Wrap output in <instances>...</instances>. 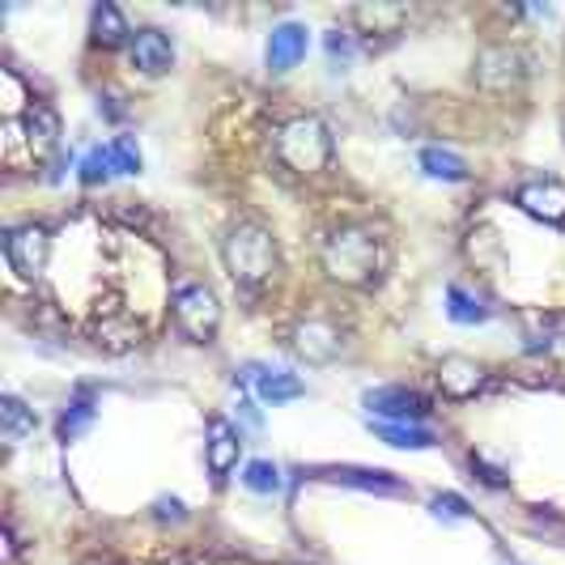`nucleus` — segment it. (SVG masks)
<instances>
[{"label":"nucleus","mask_w":565,"mask_h":565,"mask_svg":"<svg viewBox=\"0 0 565 565\" xmlns=\"http://www.w3.org/2000/svg\"><path fill=\"white\" fill-rule=\"evenodd\" d=\"M323 273L337 285H374V277L383 273V243L379 234L366 226H344L323 243Z\"/></svg>","instance_id":"obj_1"},{"label":"nucleus","mask_w":565,"mask_h":565,"mask_svg":"<svg viewBox=\"0 0 565 565\" xmlns=\"http://www.w3.org/2000/svg\"><path fill=\"white\" fill-rule=\"evenodd\" d=\"M222 259H226L230 277L238 285H247V289L268 285L277 277V264H281L277 238L264 226H255V222H238L230 230L226 243H222Z\"/></svg>","instance_id":"obj_2"},{"label":"nucleus","mask_w":565,"mask_h":565,"mask_svg":"<svg viewBox=\"0 0 565 565\" xmlns=\"http://www.w3.org/2000/svg\"><path fill=\"white\" fill-rule=\"evenodd\" d=\"M332 158V132L319 115H294L277 132V162L294 174H319Z\"/></svg>","instance_id":"obj_3"},{"label":"nucleus","mask_w":565,"mask_h":565,"mask_svg":"<svg viewBox=\"0 0 565 565\" xmlns=\"http://www.w3.org/2000/svg\"><path fill=\"white\" fill-rule=\"evenodd\" d=\"M170 307H174V323L196 340V344H209V340L217 337V328H222V302H217V294L209 285H179L174 298H170Z\"/></svg>","instance_id":"obj_4"},{"label":"nucleus","mask_w":565,"mask_h":565,"mask_svg":"<svg viewBox=\"0 0 565 565\" xmlns=\"http://www.w3.org/2000/svg\"><path fill=\"white\" fill-rule=\"evenodd\" d=\"M47 255H52V234L43 226H13L4 234V259L9 268L22 277V281H39L43 268H47Z\"/></svg>","instance_id":"obj_5"},{"label":"nucleus","mask_w":565,"mask_h":565,"mask_svg":"<svg viewBox=\"0 0 565 565\" xmlns=\"http://www.w3.org/2000/svg\"><path fill=\"white\" fill-rule=\"evenodd\" d=\"M370 408V422H392V425H417L429 417V399L408 392V387H374L362 399Z\"/></svg>","instance_id":"obj_6"},{"label":"nucleus","mask_w":565,"mask_h":565,"mask_svg":"<svg viewBox=\"0 0 565 565\" xmlns=\"http://www.w3.org/2000/svg\"><path fill=\"white\" fill-rule=\"evenodd\" d=\"M294 349H298V358H307L311 366H328V362L340 358L344 337H340V328L332 319H302V323L294 328Z\"/></svg>","instance_id":"obj_7"},{"label":"nucleus","mask_w":565,"mask_h":565,"mask_svg":"<svg viewBox=\"0 0 565 565\" xmlns=\"http://www.w3.org/2000/svg\"><path fill=\"white\" fill-rule=\"evenodd\" d=\"M514 204L527 217L557 226V222H565V183H557V179H532V183H523L514 192Z\"/></svg>","instance_id":"obj_8"},{"label":"nucleus","mask_w":565,"mask_h":565,"mask_svg":"<svg viewBox=\"0 0 565 565\" xmlns=\"http://www.w3.org/2000/svg\"><path fill=\"white\" fill-rule=\"evenodd\" d=\"M128 64L145 77H162L174 64V47H170V39L162 30H137L128 39Z\"/></svg>","instance_id":"obj_9"},{"label":"nucleus","mask_w":565,"mask_h":565,"mask_svg":"<svg viewBox=\"0 0 565 565\" xmlns=\"http://www.w3.org/2000/svg\"><path fill=\"white\" fill-rule=\"evenodd\" d=\"M307 47H311V30L302 26V22H281V26H273V34H268L264 60H268L273 73H289L298 60L307 56Z\"/></svg>","instance_id":"obj_10"},{"label":"nucleus","mask_w":565,"mask_h":565,"mask_svg":"<svg viewBox=\"0 0 565 565\" xmlns=\"http://www.w3.org/2000/svg\"><path fill=\"white\" fill-rule=\"evenodd\" d=\"M238 451H243V438L238 429L222 417L209 422V443H204V459H209V472L213 477H230L238 468Z\"/></svg>","instance_id":"obj_11"},{"label":"nucleus","mask_w":565,"mask_h":565,"mask_svg":"<svg viewBox=\"0 0 565 565\" xmlns=\"http://www.w3.org/2000/svg\"><path fill=\"white\" fill-rule=\"evenodd\" d=\"M243 379L252 383V387H255V396L264 399V404H285V399L307 396V383H302L298 374H289V370L247 366V370H243Z\"/></svg>","instance_id":"obj_12"},{"label":"nucleus","mask_w":565,"mask_h":565,"mask_svg":"<svg viewBox=\"0 0 565 565\" xmlns=\"http://www.w3.org/2000/svg\"><path fill=\"white\" fill-rule=\"evenodd\" d=\"M519 77H523V56L510 52V47H489V52H481V60H477V82H481L484 89H507V85H514Z\"/></svg>","instance_id":"obj_13"},{"label":"nucleus","mask_w":565,"mask_h":565,"mask_svg":"<svg viewBox=\"0 0 565 565\" xmlns=\"http://www.w3.org/2000/svg\"><path fill=\"white\" fill-rule=\"evenodd\" d=\"M438 383H443V392L455 399H468L481 392L484 383V366L481 362H472V358H443V366H438Z\"/></svg>","instance_id":"obj_14"},{"label":"nucleus","mask_w":565,"mask_h":565,"mask_svg":"<svg viewBox=\"0 0 565 565\" xmlns=\"http://www.w3.org/2000/svg\"><path fill=\"white\" fill-rule=\"evenodd\" d=\"M370 429L387 443V447H399V451H429L434 447V434L422 429V425H392V422H370Z\"/></svg>","instance_id":"obj_15"},{"label":"nucleus","mask_w":565,"mask_h":565,"mask_svg":"<svg viewBox=\"0 0 565 565\" xmlns=\"http://www.w3.org/2000/svg\"><path fill=\"white\" fill-rule=\"evenodd\" d=\"M0 429H4L9 443H22V438H30L39 429V417L18 396H0Z\"/></svg>","instance_id":"obj_16"},{"label":"nucleus","mask_w":565,"mask_h":565,"mask_svg":"<svg viewBox=\"0 0 565 565\" xmlns=\"http://www.w3.org/2000/svg\"><path fill=\"white\" fill-rule=\"evenodd\" d=\"M422 170L429 174V179H443V183H463L468 179V167H463V158L459 153H451V149H438V145H429V149H422Z\"/></svg>","instance_id":"obj_17"},{"label":"nucleus","mask_w":565,"mask_h":565,"mask_svg":"<svg viewBox=\"0 0 565 565\" xmlns=\"http://www.w3.org/2000/svg\"><path fill=\"white\" fill-rule=\"evenodd\" d=\"M89 30H94V43H103V47H115V43L132 39V30H128L124 13L115 4H98L94 18H89Z\"/></svg>","instance_id":"obj_18"},{"label":"nucleus","mask_w":565,"mask_h":565,"mask_svg":"<svg viewBox=\"0 0 565 565\" xmlns=\"http://www.w3.org/2000/svg\"><path fill=\"white\" fill-rule=\"evenodd\" d=\"M56 137H60V124L56 115L47 111V107H34L26 115V141L34 153H47V149H56Z\"/></svg>","instance_id":"obj_19"},{"label":"nucleus","mask_w":565,"mask_h":565,"mask_svg":"<svg viewBox=\"0 0 565 565\" xmlns=\"http://www.w3.org/2000/svg\"><path fill=\"white\" fill-rule=\"evenodd\" d=\"M337 484H358V489H370V493H399L404 484L392 477V472H362V468H337L328 472Z\"/></svg>","instance_id":"obj_20"},{"label":"nucleus","mask_w":565,"mask_h":565,"mask_svg":"<svg viewBox=\"0 0 565 565\" xmlns=\"http://www.w3.org/2000/svg\"><path fill=\"white\" fill-rule=\"evenodd\" d=\"M77 170H82V183H85V188H98V183H107V179L115 174L111 145H98V149H89L82 162H77Z\"/></svg>","instance_id":"obj_21"},{"label":"nucleus","mask_w":565,"mask_h":565,"mask_svg":"<svg viewBox=\"0 0 565 565\" xmlns=\"http://www.w3.org/2000/svg\"><path fill=\"white\" fill-rule=\"evenodd\" d=\"M243 484H247L252 493H277V489H281V468H277L273 459H252V463L243 468Z\"/></svg>","instance_id":"obj_22"},{"label":"nucleus","mask_w":565,"mask_h":565,"mask_svg":"<svg viewBox=\"0 0 565 565\" xmlns=\"http://www.w3.org/2000/svg\"><path fill=\"white\" fill-rule=\"evenodd\" d=\"M447 315H451L455 323H484L489 311L481 307V298H472V294H463L459 285L447 289Z\"/></svg>","instance_id":"obj_23"},{"label":"nucleus","mask_w":565,"mask_h":565,"mask_svg":"<svg viewBox=\"0 0 565 565\" xmlns=\"http://www.w3.org/2000/svg\"><path fill=\"white\" fill-rule=\"evenodd\" d=\"M111 162H115V174H141V149H137V141L132 137H115Z\"/></svg>","instance_id":"obj_24"},{"label":"nucleus","mask_w":565,"mask_h":565,"mask_svg":"<svg viewBox=\"0 0 565 565\" xmlns=\"http://www.w3.org/2000/svg\"><path fill=\"white\" fill-rule=\"evenodd\" d=\"M89 422H94V408H89V399H73V404H68V413L60 417V438H64V443H68V438H77V434H82Z\"/></svg>","instance_id":"obj_25"},{"label":"nucleus","mask_w":565,"mask_h":565,"mask_svg":"<svg viewBox=\"0 0 565 565\" xmlns=\"http://www.w3.org/2000/svg\"><path fill=\"white\" fill-rule=\"evenodd\" d=\"M429 510H434L438 519H468L463 498H455V493H434V498H429Z\"/></svg>","instance_id":"obj_26"},{"label":"nucleus","mask_w":565,"mask_h":565,"mask_svg":"<svg viewBox=\"0 0 565 565\" xmlns=\"http://www.w3.org/2000/svg\"><path fill=\"white\" fill-rule=\"evenodd\" d=\"M358 22H366V26L396 30L399 22H404V9H358Z\"/></svg>","instance_id":"obj_27"},{"label":"nucleus","mask_w":565,"mask_h":565,"mask_svg":"<svg viewBox=\"0 0 565 565\" xmlns=\"http://www.w3.org/2000/svg\"><path fill=\"white\" fill-rule=\"evenodd\" d=\"M328 52H332V60H344L349 56V39H344V34H340V30H332V34H328Z\"/></svg>","instance_id":"obj_28"},{"label":"nucleus","mask_w":565,"mask_h":565,"mask_svg":"<svg viewBox=\"0 0 565 565\" xmlns=\"http://www.w3.org/2000/svg\"><path fill=\"white\" fill-rule=\"evenodd\" d=\"M158 514H162V519H183V502H179V498H162V502H158Z\"/></svg>","instance_id":"obj_29"}]
</instances>
